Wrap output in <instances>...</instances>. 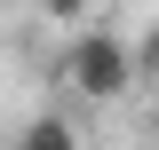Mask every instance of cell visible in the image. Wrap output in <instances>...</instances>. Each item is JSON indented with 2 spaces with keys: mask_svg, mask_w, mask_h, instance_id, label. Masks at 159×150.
<instances>
[{
  "mask_svg": "<svg viewBox=\"0 0 159 150\" xmlns=\"http://www.w3.org/2000/svg\"><path fill=\"white\" fill-rule=\"evenodd\" d=\"M64 87L80 103H119V95L135 87V56H127V40L119 32H80L72 56H64Z\"/></svg>",
  "mask_w": 159,
  "mask_h": 150,
  "instance_id": "6da1fadb",
  "label": "cell"
},
{
  "mask_svg": "<svg viewBox=\"0 0 159 150\" xmlns=\"http://www.w3.org/2000/svg\"><path fill=\"white\" fill-rule=\"evenodd\" d=\"M40 8H48V24H80L88 16V0H40Z\"/></svg>",
  "mask_w": 159,
  "mask_h": 150,
  "instance_id": "277c9868",
  "label": "cell"
},
{
  "mask_svg": "<svg viewBox=\"0 0 159 150\" xmlns=\"http://www.w3.org/2000/svg\"><path fill=\"white\" fill-rule=\"evenodd\" d=\"M8 150H80V127H72L64 111H40V119H24V134H16Z\"/></svg>",
  "mask_w": 159,
  "mask_h": 150,
  "instance_id": "7a4b0ae2",
  "label": "cell"
},
{
  "mask_svg": "<svg viewBox=\"0 0 159 150\" xmlns=\"http://www.w3.org/2000/svg\"><path fill=\"white\" fill-rule=\"evenodd\" d=\"M151 134H159V103H151Z\"/></svg>",
  "mask_w": 159,
  "mask_h": 150,
  "instance_id": "5b68a950",
  "label": "cell"
},
{
  "mask_svg": "<svg viewBox=\"0 0 159 150\" xmlns=\"http://www.w3.org/2000/svg\"><path fill=\"white\" fill-rule=\"evenodd\" d=\"M127 56H135V79H159V24L143 40H127Z\"/></svg>",
  "mask_w": 159,
  "mask_h": 150,
  "instance_id": "3957f363",
  "label": "cell"
}]
</instances>
